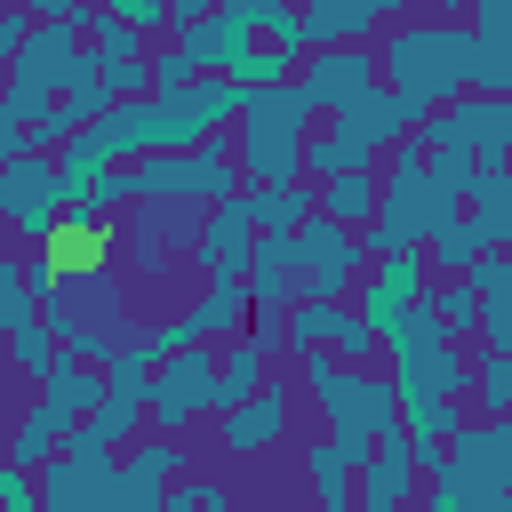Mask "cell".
I'll return each mask as SVG.
<instances>
[{"label": "cell", "instance_id": "cell-3", "mask_svg": "<svg viewBox=\"0 0 512 512\" xmlns=\"http://www.w3.org/2000/svg\"><path fill=\"white\" fill-rule=\"evenodd\" d=\"M304 120H312V104L296 96V80L240 104V168L256 176V192H288L296 184V168H304Z\"/></svg>", "mask_w": 512, "mask_h": 512}, {"label": "cell", "instance_id": "cell-27", "mask_svg": "<svg viewBox=\"0 0 512 512\" xmlns=\"http://www.w3.org/2000/svg\"><path fill=\"white\" fill-rule=\"evenodd\" d=\"M304 472H312V488H320V512H352V456H336V448L320 440V448H304Z\"/></svg>", "mask_w": 512, "mask_h": 512}, {"label": "cell", "instance_id": "cell-37", "mask_svg": "<svg viewBox=\"0 0 512 512\" xmlns=\"http://www.w3.org/2000/svg\"><path fill=\"white\" fill-rule=\"evenodd\" d=\"M248 344H256V352H264V360H272V352H280V344H288V328H280V320H256V328H248Z\"/></svg>", "mask_w": 512, "mask_h": 512}, {"label": "cell", "instance_id": "cell-35", "mask_svg": "<svg viewBox=\"0 0 512 512\" xmlns=\"http://www.w3.org/2000/svg\"><path fill=\"white\" fill-rule=\"evenodd\" d=\"M112 24L136 40V32H160V24H168V8H160V0H120V8H112Z\"/></svg>", "mask_w": 512, "mask_h": 512}, {"label": "cell", "instance_id": "cell-28", "mask_svg": "<svg viewBox=\"0 0 512 512\" xmlns=\"http://www.w3.org/2000/svg\"><path fill=\"white\" fill-rule=\"evenodd\" d=\"M424 312L440 320V336H448V344H456L464 328H480V296H472V280H440V288L424 296Z\"/></svg>", "mask_w": 512, "mask_h": 512}, {"label": "cell", "instance_id": "cell-5", "mask_svg": "<svg viewBox=\"0 0 512 512\" xmlns=\"http://www.w3.org/2000/svg\"><path fill=\"white\" fill-rule=\"evenodd\" d=\"M64 216H72V200H64V176H56L48 152H24V160L0 168V224L8 232H24V240L48 248L64 232Z\"/></svg>", "mask_w": 512, "mask_h": 512}, {"label": "cell", "instance_id": "cell-17", "mask_svg": "<svg viewBox=\"0 0 512 512\" xmlns=\"http://www.w3.org/2000/svg\"><path fill=\"white\" fill-rule=\"evenodd\" d=\"M184 480V456L176 440H144L136 464H120V512H160V496Z\"/></svg>", "mask_w": 512, "mask_h": 512}, {"label": "cell", "instance_id": "cell-12", "mask_svg": "<svg viewBox=\"0 0 512 512\" xmlns=\"http://www.w3.org/2000/svg\"><path fill=\"white\" fill-rule=\"evenodd\" d=\"M248 248H256V216H248V200L232 192L200 232H192V264L208 272V280H240V264H248Z\"/></svg>", "mask_w": 512, "mask_h": 512}, {"label": "cell", "instance_id": "cell-26", "mask_svg": "<svg viewBox=\"0 0 512 512\" xmlns=\"http://www.w3.org/2000/svg\"><path fill=\"white\" fill-rule=\"evenodd\" d=\"M424 240H432V256H424V264H440L448 280H464V272L480 264V240H472V224H464V216H440Z\"/></svg>", "mask_w": 512, "mask_h": 512}, {"label": "cell", "instance_id": "cell-14", "mask_svg": "<svg viewBox=\"0 0 512 512\" xmlns=\"http://www.w3.org/2000/svg\"><path fill=\"white\" fill-rule=\"evenodd\" d=\"M288 416H296V392L288 384H264L256 400L224 408V448L232 456H256V448H280L288 440Z\"/></svg>", "mask_w": 512, "mask_h": 512}, {"label": "cell", "instance_id": "cell-10", "mask_svg": "<svg viewBox=\"0 0 512 512\" xmlns=\"http://www.w3.org/2000/svg\"><path fill=\"white\" fill-rule=\"evenodd\" d=\"M416 488H424V464L408 456V440L392 432L376 456H360L352 464V512H408L416 504Z\"/></svg>", "mask_w": 512, "mask_h": 512}, {"label": "cell", "instance_id": "cell-1", "mask_svg": "<svg viewBox=\"0 0 512 512\" xmlns=\"http://www.w3.org/2000/svg\"><path fill=\"white\" fill-rule=\"evenodd\" d=\"M384 88L408 104V112H448L464 88H472V32L464 24H400L384 40Z\"/></svg>", "mask_w": 512, "mask_h": 512}, {"label": "cell", "instance_id": "cell-23", "mask_svg": "<svg viewBox=\"0 0 512 512\" xmlns=\"http://www.w3.org/2000/svg\"><path fill=\"white\" fill-rule=\"evenodd\" d=\"M256 392H264V352H256L248 336H232L224 360H216V408H240V400H256Z\"/></svg>", "mask_w": 512, "mask_h": 512}, {"label": "cell", "instance_id": "cell-24", "mask_svg": "<svg viewBox=\"0 0 512 512\" xmlns=\"http://www.w3.org/2000/svg\"><path fill=\"white\" fill-rule=\"evenodd\" d=\"M240 312H248V288H240V280H208V296L184 312V328L208 344V336H232V328H240Z\"/></svg>", "mask_w": 512, "mask_h": 512}, {"label": "cell", "instance_id": "cell-34", "mask_svg": "<svg viewBox=\"0 0 512 512\" xmlns=\"http://www.w3.org/2000/svg\"><path fill=\"white\" fill-rule=\"evenodd\" d=\"M0 512H48V504H40V480L8 464V472H0Z\"/></svg>", "mask_w": 512, "mask_h": 512}, {"label": "cell", "instance_id": "cell-29", "mask_svg": "<svg viewBox=\"0 0 512 512\" xmlns=\"http://www.w3.org/2000/svg\"><path fill=\"white\" fill-rule=\"evenodd\" d=\"M480 416H512V360L504 352H480L472 360V392H464Z\"/></svg>", "mask_w": 512, "mask_h": 512}, {"label": "cell", "instance_id": "cell-8", "mask_svg": "<svg viewBox=\"0 0 512 512\" xmlns=\"http://www.w3.org/2000/svg\"><path fill=\"white\" fill-rule=\"evenodd\" d=\"M352 280H360L352 232L328 224V216H304V232H296V288H304V304H336Z\"/></svg>", "mask_w": 512, "mask_h": 512}, {"label": "cell", "instance_id": "cell-19", "mask_svg": "<svg viewBox=\"0 0 512 512\" xmlns=\"http://www.w3.org/2000/svg\"><path fill=\"white\" fill-rule=\"evenodd\" d=\"M96 144L112 152V168H120V160H136V152H160V120H152V96H136V104H112V112L96 120Z\"/></svg>", "mask_w": 512, "mask_h": 512}, {"label": "cell", "instance_id": "cell-9", "mask_svg": "<svg viewBox=\"0 0 512 512\" xmlns=\"http://www.w3.org/2000/svg\"><path fill=\"white\" fill-rule=\"evenodd\" d=\"M424 280H432V264H424V256H384L376 272H360V280H352V288H360V296H352V320H360L368 336H384L400 312H416V304H424Z\"/></svg>", "mask_w": 512, "mask_h": 512}, {"label": "cell", "instance_id": "cell-2", "mask_svg": "<svg viewBox=\"0 0 512 512\" xmlns=\"http://www.w3.org/2000/svg\"><path fill=\"white\" fill-rule=\"evenodd\" d=\"M304 384H312V400H320V416H328V448L336 456H376L392 432H400V400H392V384L384 376H368V368H336L328 352H304Z\"/></svg>", "mask_w": 512, "mask_h": 512}, {"label": "cell", "instance_id": "cell-4", "mask_svg": "<svg viewBox=\"0 0 512 512\" xmlns=\"http://www.w3.org/2000/svg\"><path fill=\"white\" fill-rule=\"evenodd\" d=\"M424 152H464V160H480V168H504L512 160V96H456L448 112H432L424 128Z\"/></svg>", "mask_w": 512, "mask_h": 512}, {"label": "cell", "instance_id": "cell-30", "mask_svg": "<svg viewBox=\"0 0 512 512\" xmlns=\"http://www.w3.org/2000/svg\"><path fill=\"white\" fill-rule=\"evenodd\" d=\"M256 32H264V48H272V56H288V64H296V48H304V16H296V8L256 0V8H248V40H256Z\"/></svg>", "mask_w": 512, "mask_h": 512}, {"label": "cell", "instance_id": "cell-22", "mask_svg": "<svg viewBox=\"0 0 512 512\" xmlns=\"http://www.w3.org/2000/svg\"><path fill=\"white\" fill-rule=\"evenodd\" d=\"M376 200H384V192H376V176H368V168H352V176L320 184V208H312V216H328V224H344V232H352V224H376Z\"/></svg>", "mask_w": 512, "mask_h": 512}, {"label": "cell", "instance_id": "cell-15", "mask_svg": "<svg viewBox=\"0 0 512 512\" xmlns=\"http://www.w3.org/2000/svg\"><path fill=\"white\" fill-rule=\"evenodd\" d=\"M464 32H472V96H512V0H488Z\"/></svg>", "mask_w": 512, "mask_h": 512}, {"label": "cell", "instance_id": "cell-21", "mask_svg": "<svg viewBox=\"0 0 512 512\" xmlns=\"http://www.w3.org/2000/svg\"><path fill=\"white\" fill-rule=\"evenodd\" d=\"M376 24H384V8H344V0L304 8V40H312V48H360Z\"/></svg>", "mask_w": 512, "mask_h": 512}, {"label": "cell", "instance_id": "cell-13", "mask_svg": "<svg viewBox=\"0 0 512 512\" xmlns=\"http://www.w3.org/2000/svg\"><path fill=\"white\" fill-rule=\"evenodd\" d=\"M472 392V360L456 352V344H432V352H416V360H392V400H464Z\"/></svg>", "mask_w": 512, "mask_h": 512}, {"label": "cell", "instance_id": "cell-25", "mask_svg": "<svg viewBox=\"0 0 512 512\" xmlns=\"http://www.w3.org/2000/svg\"><path fill=\"white\" fill-rule=\"evenodd\" d=\"M240 104H248V96H240L224 72H208V80H192V88H184V112H192V128H200V136H216L224 120H240Z\"/></svg>", "mask_w": 512, "mask_h": 512}, {"label": "cell", "instance_id": "cell-32", "mask_svg": "<svg viewBox=\"0 0 512 512\" xmlns=\"http://www.w3.org/2000/svg\"><path fill=\"white\" fill-rule=\"evenodd\" d=\"M160 512H232V488L224 480H176L160 496Z\"/></svg>", "mask_w": 512, "mask_h": 512}, {"label": "cell", "instance_id": "cell-20", "mask_svg": "<svg viewBox=\"0 0 512 512\" xmlns=\"http://www.w3.org/2000/svg\"><path fill=\"white\" fill-rule=\"evenodd\" d=\"M40 400H48V408H64L72 424H88V416H96V400H104V368H80V360H56V368L40 376Z\"/></svg>", "mask_w": 512, "mask_h": 512}, {"label": "cell", "instance_id": "cell-7", "mask_svg": "<svg viewBox=\"0 0 512 512\" xmlns=\"http://www.w3.org/2000/svg\"><path fill=\"white\" fill-rule=\"evenodd\" d=\"M208 408H216V352H208V344H192V352H176V360L152 368V400H144V416L160 424V440L192 432V416H208Z\"/></svg>", "mask_w": 512, "mask_h": 512}, {"label": "cell", "instance_id": "cell-11", "mask_svg": "<svg viewBox=\"0 0 512 512\" xmlns=\"http://www.w3.org/2000/svg\"><path fill=\"white\" fill-rule=\"evenodd\" d=\"M368 88H376V48H320V56L296 72V96H304L312 112H320V104L344 112V104L368 96Z\"/></svg>", "mask_w": 512, "mask_h": 512}, {"label": "cell", "instance_id": "cell-18", "mask_svg": "<svg viewBox=\"0 0 512 512\" xmlns=\"http://www.w3.org/2000/svg\"><path fill=\"white\" fill-rule=\"evenodd\" d=\"M72 432H80V424H72L64 408L32 400V408L16 416V432H8V464H16V472H32V464H48L56 448H72Z\"/></svg>", "mask_w": 512, "mask_h": 512}, {"label": "cell", "instance_id": "cell-36", "mask_svg": "<svg viewBox=\"0 0 512 512\" xmlns=\"http://www.w3.org/2000/svg\"><path fill=\"white\" fill-rule=\"evenodd\" d=\"M24 40H32V16H24V8H8V16H0V80L16 72V56H24Z\"/></svg>", "mask_w": 512, "mask_h": 512}, {"label": "cell", "instance_id": "cell-33", "mask_svg": "<svg viewBox=\"0 0 512 512\" xmlns=\"http://www.w3.org/2000/svg\"><path fill=\"white\" fill-rule=\"evenodd\" d=\"M0 328H8V336L32 328V288H24V264H16V256H0Z\"/></svg>", "mask_w": 512, "mask_h": 512}, {"label": "cell", "instance_id": "cell-6", "mask_svg": "<svg viewBox=\"0 0 512 512\" xmlns=\"http://www.w3.org/2000/svg\"><path fill=\"white\" fill-rule=\"evenodd\" d=\"M432 232V192H424V144H400L392 152V192L376 200V224H368V248L376 256H416V240Z\"/></svg>", "mask_w": 512, "mask_h": 512}, {"label": "cell", "instance_id": "cell-31", "mask_svg": "<svg viewBox=\"0 0 512 512\" xmlns=\"http://www.w3.org/2000/svg\"><path fill=\"white\" fill-rule=\"evenodd\" d=\"M8 360H16L24 376H48V368L64 360V344H56V328H48V320H32V328H16V336H8Z\"/></svg>", "mask_w": 512, "mask_h": 512}, {"label": "cell", "instance_id": "cell-16", "mask_svg": "<svg viewBox=\"0 0 512 512\" xmlns=\"http://www.w3.org/2000/svg\"><path fill=\"white\" fill-rule=\"evenodd\" d=\"M408 120H416V112H408L392 88H368V96H352V104L336 112V136H344L352 152H376V144H400Z\"/></svg>", "mask_w": 512, "mask_h": 512}]
</instances>
